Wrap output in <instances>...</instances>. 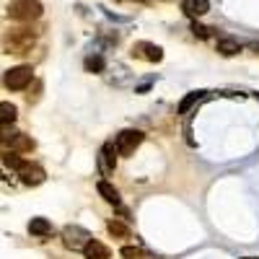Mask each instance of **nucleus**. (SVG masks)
<instances>
[{
	"label": "nucleus",
	"mask_w": 259,
	"mask_h": 259,
	"mask_svg": "<svg viewBox=\"0 0 259 259\" xmlns=\"http://www.w3.org/2000/svg\"><path fill=\"white\" fill-rule=\"evenodd\" d=\"M182 11L192 18H200L210 11V3L207 0H182Z\"/></svg>",
	"instance_id": "obj_10"
},
{
	"label": "nucleus",
	"mask_w": 259,
	"mask_h": 259,
	"mask_svg": "<svg viewBox=\"0 0 259 259\" xmlns=\"http://www.w3.org/2000/svg\"><path fill=\"white\" fill-rule=\"evenodd\" d=\"M29 233L31 236H39V239H45V236L52 233V223L47 218H31L29 221Z\"/></svg>",
	"instance_id": "obj_12"
},
{
	"label": "nucleus",
	"mask_w": 259,
	"mask_h": 259,
	"mask_svg": "<svg viewBox=\"0 0 259 259\" xmlns=\"http://www.w3.org/2000/svg\"><path fill=\"white\" fill-rule=\"evenodd\" d=\"M101 57H89V60H85V68H89V70H101Z\"/></svg>",
	"instance_id": "obj_20"
},
{
	"label": "nucleus",
	"mask_w": 259,
	"mask_h": 259,
	"mask_svg": "<svg viewBox=\"0 0 259 259\" xmlns=\"http://www.w3.org/2000/svg\"><path fill=\"white\" fill-rule=\"evenodd\" d=\"M106 231H109L114 239H130V228L122 221H109V223H106Z\"/></svg>",
	"instance_id": "obj_16"
},
{
	"label": "nucleus",
	"mask_w": 259,
	"mask_h": 259,
	"mask_svg": "<svg viewBox=\"0 0 259 259\" xmlns=\"http://www.w3.org/2000/svg\"><path fill=\"white\" fill-rule=\"evenodd\" d=\"M91 241V233L80 228V226H65L62 228V244L65 249H70V251H83L85 246H89Z\"/></svg>",
	"instance_id": "obj_4"
},
{
	"label": "nucleus",
	"mask_w": 259,
	"mask_h": 259,
	"mask_svg": "<svg viewBox=\"0 0 259 259\" xmlns=\"http://www.w3.org/2000/svg\"><path fill=\"white\" fill-rule=\"evenodd\" d=\"M31 80H34L31 65H16V68L6 70V75H3V85L8 91H24Z\"/></svg>",
	"instance_id": "obj_3"
},
{
	"label": "nucleus",
	"mask_w": 259,
	"mask_h": 259,
	"mask_svg": "<svg viewBox=\"0 0 259 259\" xmlns=\"http://www.w3.org/2000/svg\"><path fill=\"white\" fill-rule=\"evenodd\" d=\"M3 143L11 145V150H18V153H31L34 150V140L24 133H3Z\"/></svg>",
	"instance_id": "obj_8"
},
{
	"label": "nucleus",
	"mask_w": 259,
	"mask_h": 259,
	"mask_svg": "<svg viewBox=\"0 0 259 259\" xmlns=\"http://www.w3.org/2000/svg\"><path fill=\"white\" fill-rule=\"evenodd\" d=\"M26 161L18 156V150H3V166L6 168H13V171H18L21 166H24Z\"/></svg>",
	"instance_id": "obj_15"
},
{
	"label": "nucleus",
	"mask_w": 259,
	"mask_h": 259,
	"mask_svg": "<svg viewBox=\"0 0 259 259\" xmlns=\"http://www.w3.org/2000/svg\"><path fill=\"white\" fill-rule=\"evenodd\" d=\"M133 57L148 60V62H161L163 60V50L158 45H150V41H135L133 45Z\"/></svg>",
	"instance_id": "obj_7"
},
{
	"label": "nucleus",
	"mask_w": 259,
	"mask_h": 259,
	"mask_svg": "<svg viewBox=\"0 0 259 259\" xmlns=\"http://www.w3.org/2000/svg\"><path fill=\"white\" fill-rule=\"evenodd\" d=\"M114 150H117V145H112V143H106L101 148V153H99V168H101V174H112V171L117 168Z\"/></svg>",
	"instance_id": "obj_9"
},
{
	"label": "nucleus",
	"mask_w": 259,
	"mask_h": 259,
	"mask_svg": "<svg viewBox=\"0 0 259 259\" xmlns=\"http://www.w3.org/2000/svg\"><path fill=\"white\" fill-rule=\"evenodd\" d=\"M83 256L85 259H109V249H106L101 241H89V246L83 249Z\"/></svg>",
	"instance_id": "obj_13"
},
{
	"label": "nucleus",
	"mask_w": 259,
	"mask_h": 259,
	"mask_svg": "<svg viewBox=\"0 0 259 259\" xmlns=\"http://www.w3.org/2000/svg\"><path fill=\"white\" fill-rule=\"evenodd\" d=\"M244 259H259V256H244Z\"/></svg>",
	"instance_id": "obj_22"
},
{
	"label": "nucleus",
	"mask_w": 259,
	"mask_h": 259,
	"mask_svg": "<svg viewBox=\"0 0 259 259\" xmlns=\"http://www.w3.org/2000/svg\"><path fill=\"white\" fill-rule=\"evenodd\" d=\"M18 179H21V184H26V187H39L41 182L47 179V174H45V168H41L39 163H24L18 168Z\"/></svg>",
	"instance_id": "obj_6"
},
{
	"label": "nucleus",
	"mask_w": 259,
	"mask_h": 259,
	"mask_svg": "<svg viewBox=\"0 0 259 259\" xmlns=\"http://www.w3.org/2000/svg\"><path fill=\"white\" fill-rule=\"evenodd\" d=\"M45 8H41L39 0H13L8 6V16L13 21H21V24H31V21H39Z\"/></svg>",
	"instance_id": "obj_2"
},
{
	"label": "nucleus",
	"mask_w": 259,
	"mask_h": 259,
	"mask_svg": "<svg viewBox=\"0 0 259 259\" xmlns=\"http://www.w3.org/2000/svg\"><path fill=\"white\" fill-rule=\"evenodd\" d=\"M192 31H194V36H207V29L200 24H192Z\"/></svg>",
	"instance_id": "obj_21"
},
{
	"label": "nucleus",
	"mask_w": 259,
	"mask_h": 259,
	"mask_svg": "<svg viewBox=\"0 0 259 259\" xmlns=\"http://www.w3.org/2000/svg\"><path fill=\"white\" fill-rule=\"evenodd\" d=\"M218 52L226 55V57H233V55L241 52V45L236 39H218Z\"/></svg>",
	"instance_id": "obj_14"
},
{
	"label": "nucleus",
	"mask_w": 259,
	"mask_h": 259,
	"mask_svg": "<svg viewBox=\"0 0 259 259\" xmlns=\"http://www.w3.org/2000/svg\"><path fill=\"white\" fill-rule=\"evenodd\" d=\"M34 41H36V34L31 29H11L3 36V50L8 55H26L31 52Z\"/></svg>",
	"instance_id": "obj_1"
},
{
	"label": "nucleus",
	"mask_w": 259,
	"mask_h": 259,
	"mask_svg": "<svg viewBox=\"0 0 259 259\" xmlns=\"http://www.w3.org/2000/svg\"><path fill=\"white\" fill-rule=\"evenodd\" d=\"M200 99H202V94H189V96L179 104V114H187V112H189V109H192V106L197 104Z\"/></svg>",
	"instance_id": "obj_19"
},
{
	"label": "nucleus",
	"mask_w": 259,
	"mask_h": 259,
	"mask_svg": "<svg viewBox=\"0 0 259 259\" xmlns=\"http://www.w3.org/2000/svg\"><path fill=\"white\" fill-rule=\"evenodd\" d=\"M119 256L122 259H145V254H143L140 246H122L119 249Z\"/></svg>",
	"instance_id": "obj_18"
},
{
	"label": "nucleus",
	"mask_w": 259,
	"mask_h": 259,
	"mask_svg": "<svg viewBox=\"0 0 259 259\" xmlns=\"http://www.w3.org/2000/svg\"><path fill=\"white\" fill-rule=\"evenodd\" d=\"M96 189H99V194H101V200H104V202H109V205H119V192H117V187H114V184H109V182H99V184H96Z\"/></svg>",
	"instance_id": "obj_11"
},
{
	"label": "nucleus",
	"mask_w": 259,
	"mask_h": 259,
	"mask_svg": "<svg viewBox=\"0 0 259 259\" xmlns=\"http://www.w3.org/2000/svg\"><path fill=\"white\" fill-rule=\"evenodd\" d=\"M143 133H140V130H122V133L117 135V153L119 156H133L135 153V148L143 143Z\"/></svg>",
	"instance_id": "obj_5"
},
{
	"label": "nucleus",
	"mask_w": 259,
	"mask_h": 259,
	"mask_svg": "<svg viewBox=\"0 0 259 259\" xmlns=\"http://www.w3.org/2000/svg\"><path fill=\"white\" fill-rule=\"evenodd\" d=\"M16 114H18V109H16L13 104H8V101L0 104V119H3V124H13L16 122Z\"/></svg>",
	"instance_id": "obj_17"
}]
</instances>
